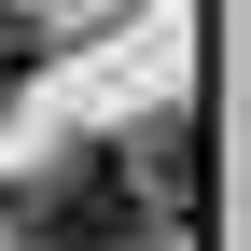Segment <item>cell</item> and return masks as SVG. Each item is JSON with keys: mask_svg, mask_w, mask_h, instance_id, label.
<instances>
[{"mask_svg": "<svg viewBox=\"0 0 251 251\" xmlns=\"http://www.w3.org/2000/svg\"><path fill=\"white\" fill-rule=\"evenodd\" d=\"M28 84H42V14H14V0H0V112H14Z\"/></svg>", "mask_w": 251, "mask_h": 251, "instance_id": "3957f363", "label": "cell"}, {"mask_svg": "<svg viewBox=\"0 0 251 251\" xmlns=\"http://www.w3.org/2000/svg\"><path fill=\"white\" fill-rule=\"evenodd\" d=\"M126 181H140V209H153V224H181V209H196V126H181V112H153L140 140H126Z\"/></svg>", "mask_w": 251, "mask_h": 251, "instance_id": "7a4b0ae2", "label": "cell"}, {"mask_svg": "<svg viewBox=\"0 0 251 251\" xmlns=\"http://www.w3.org/2000/svg\"><path fill=\"white\" fill-rule=\"evenodd\" d=\"M153 209H140V181H126V153L112 140H84V153H56L42 181H14V237L28 251H126Z\"/></svg>", "mask_w": 251, "mask_h": 251, "instance_id": "6da1fadb", "label": "cell"}]
</instances>
